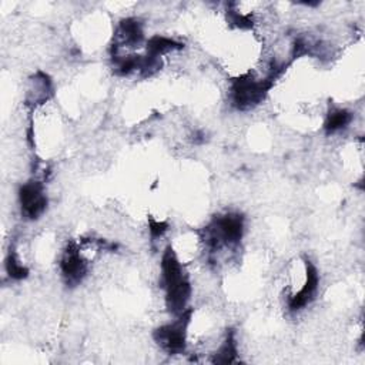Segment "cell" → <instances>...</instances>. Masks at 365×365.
Listing matches in <instances>:
<instances>
[{
    "label": "cell",
    "instance_id": "1",
    "mask_svg": "<svg viewBox=\"0 0 365 365\" xmlns=\"http://www.w3.org/2000/svg\"><path fill=\"white\" fill-rule=\"evenodd\" d=\"M163 282L165 287V302L171 312L182 314L190 299L191 287L187 281L182 267L171 248H167L161 258Z\"/></svg>",
    "mask_w": 365,
    "mask_h": 365
},
{
    "label": "cell",
    "instance_id": "2",
    "mask_svg": "<svg viewBox=\"0 0 365 365\" xmlns=\"http://www.w3.org/2000/svg\"><path fill=\"white\" fill-rule=\"evenodd\" d=\"M272 77L255 80L252 77H241L232 84V101L238 108H248L259 103L264 94L272 86Z\"/></svg>",
    "mask_w": 365,
    "mask_h": 365
},
{
    "label": "cell",
    "instance_id": "3",
    "mask_svg": "<svg viewBox=\"0 0 365 365\" xmlns=\"http://www.w3.org/2000/svg\"><path fill=\"white\" fill-rule=\"evenodd\" d=\"M188 322V312L181 314V318L173 324L158 328L154 334L155 341L170 354H180L185 348V328Z\"/></svg>",
    "mask_w": 365,
    "mask_h": 365
},
{
    "label": "cell",
    "instance_id": "4",
    "mask_svg": "<svg viewBox=\"0 0 365 365\" xmlns=\"http://www.w3.org/2000/svg\"><path fill=\"white\" fill-rule=\"evenodd\" d=\"M20 198V205H21V212L30 218L34 220L38 215L43 214L47 205V198L43 191L41 182L37 181H30L26 182L19 192Z\"/></svg>",
    "mask_w": 365,
    "mask_h": 365
},
{
    "label": "cell",
    "instance_id": "5",
    "mask_svg": "<svg viewBox=\"0 0 365 365\" xmlns=\"http://www.w3.org/2000/svg\"><path fill=\"white\" fill-rule=\"evenodd\" d=\"M61 272L67 281V284H77L83 279V277L87 272V265L83 261V258L78 254V250L76 247H68V250L64 252V257L61 259Z\"/></svg>",
    "mask_w": 365,
    "mask_h": 365
},
{
    "label": "cell",
    "instance_id": "6",
    "mask_svg": "<svg viewBox=\"0 0 365 365\" xmlns=\"http://www.w3.org/2000/svg\"><path fill=\"white\" fill-rule=\"evenodd\" d=\"M318 274L317 269L312 264H307V281L304 284V287L289 299V308L292 311L295 309H301L302 307H305L314 297L317 287H318Z\"/></svg>",
    "mask_w": 365,
    "mask_h": 365
},
{
    "label": "cell",
    "instance_id": "7",
    "mask_svg": "<svg viewBox=\"0 0 365 365\" xmlns=\"http://www.w3.org/2000/svg\"><path fill=\"white\" fill-rule=\"evenodd\" d=\"M118 33H120L118 36H120L121 41L125 44H130V46L138 44L143 40L141 26L137 20H133V19H127V20L121 21Z\"/></svg>",
    "mask_w": 365,
    "mask_h": 365
},
{
    "label": "cell",
    "instance_id": "8",
    "mask_svg": "<svg viewBox=\"0 0 365 365\" xmlns=\"http://www.w3.org/2000/svg\"><path fill=\"white\" fill-rule=\"evenodd\" d=\"M352 115L346 110H334L328 114V118L325 121V130L327 133H335L346 127L351 121Z\"/></svg>",
    "mask_w": 365,
    "mask_h": 365
},
{
    "label": "cell",
    "instance_id": "9",
    "mask_svg": "<svg viewBox=\"0 0 365 365\" xmlns=\"http://www.w3.org/2000/svg\"><path fill=\"white\" fill-rule=\"evenodd\" d=\"M235 356H237V346H235L232 335H228L225 342L220 346L218 352L215 354L214 361L220 362V364H230V362L235 361Z\"/></svg>",
    "mask_w": 365,
    "mask_h": 365
},
{
    "label": "cell",
    "instance_id": "10",
    "mask_svg": "<svg viewBox=\"0 0 365 365\" xmlns=\"http://www.w3.org/2000/svg\"><path fill=\"white\" fill-rule=\"evenodd\" d=\"M6 267H7L9 275H10L11 278H14V279H21V278H24V277L27 275V268L23 267V265L17 261V258H16V255H14V251H11V252L9 254Z\"/></svg>",
    "mask_w": 365,
    "mask_h": 365
},
{
    "label": "cell",
    "instance_id": "11",
    "mask_svg": "<svg viewBox=\"0 0 365 365\" xmlns=\"http://www.w3.org/2000/svg\"><path fill=\"white\" fill-rule=\"evenodd\" d=\"M167 224L165 222H158V221H151L150 222V231L153 237H160L165 232Z\"/></svg>",
    "mask_w": 365,
    "mask_h": 365
}]
</instances>
